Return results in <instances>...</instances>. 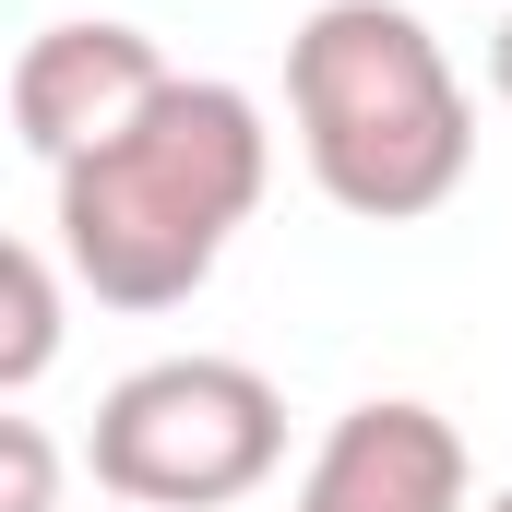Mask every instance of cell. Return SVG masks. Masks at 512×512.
Returning <instances> with one entry per match:
<instances>
[{"mask_svg":"<svg viewBox=\"0 0 512 512\" xmlns=\"http://www.w3.org/2000/svg\"><path fill=\"white\" fill-rule=\"evenodd\" d=\"M60 179V262L96 310H179L215 286L227 239L262 215L274 131L239 84L167 72L108 143H84Z\"/></svg>","mask_w":512,"mask_h":512,"instance_id":"6da1fadb","label":"cell"},{"mask_svg":"<svg viewBox=\"0 0 512 512\" xmlns=\"http://www.w3.org/2000/svg\"><path fill=\"white\" fill-rule=\"evenodd\" d=\"M286 120H298L322 203L358 227L441 215L477 167V108L405 0H322L286 36Z\"/></svg>","mask_w":512,"mask_h":512,"instance_id":"7a4b0ae2","label":"cell"},{"mask_svg":"<svg viewBox=\"0 0 512 512\" xmlns=\"http://www.w3.org/2000/svg\"><path fill=\"white\" fill-rule=\"evenodd\" d=\"M84 453L120 512H227L286 465V393L251 358H143L108 382Z\"/></svg>","mask_w":512,"mask_h":512,"instance_id":"3957f363","label":"cell"},{"mask_svg":"<svg viewBox=\"0 0 512 512\" xmlns=\"http://www.w3.org/2000/svg\"><path fill=\"white\" fill-rule=\"evenodd\" d=\"M155 84H167V48H155L143 24L72 12V24H36V36H24V60H12V131H24L48 167H72V155L108 143Z\"/></svg>","mask_w":512,"mask_h":512,"instance_id":"277c9868","label":"cell"},{"mask_svg":"<svg viewBox=\"0 0 512 512\" xmlns=\"http://www.w3.org/2000/svg\"><path fill=\"white\" fill-rule=\"evenodd\" d=\"M286 512H465V429L417 393H370L310 441Z\"/></svg>","mask_w":512,"mask_h":512,"instance_id":"5b68a950","label":"cell"},{"mask_svg":"<svg viewBox=\"0 0 512 512\" xmlns=\"http://www.w3.org/2000/svg\"><path fill=\"white\" fill-rule=\"evenodd\" d=\"M60 334H72V310H60V274H48V251L0 239V393L48 382V370H60Z\"/></svg>","mask_w":512,"mask_h":512,"instance_id":"8992f818","label":"cell"},{"mask_svg":"<svg viewBox=\"0 0 512 512\" xmlns=\"http://www.w3.org/2000/svg\"><path fill=\"white\" fill-rule=\"evenodd\" d=\"M0 512H60V441L36 417H0Z\"/></svg>","mask_w":512,"mask_h":512,"instance_id":"52a82bcc","label":"cell"},{"mask_svg":"<svg viewBox=\"0 0 512 512\" xmlns=\"http://www.w3.org/2000/svg\"><path fill=\"white\" fill-rule=\"evenodd\" d=\"M489 84H501V108H512V12H501V36H489Z\"/></svg>","mask_w":512,"mask_h":512,"instance_id":"ba28073f","label":"cell"},{"mask_svg":"<svg viewBox=\"0 0 512 512\" xmlns=\"http://www.w3.org/2000/svg\"><path fill=\"white\" fill-rule=\"evenodd\" d=\"M489 512H512V489H501V501H489Z\"/></svg>","mask_w":512,"mask_h":512,"instance_id":"9c48e42d","label":"cell"}]
</instances>
